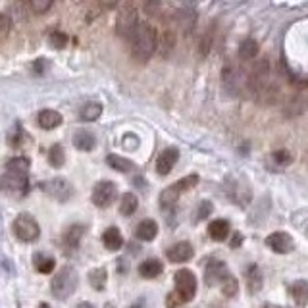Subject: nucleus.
Masks as SVG:
<instances>
[{
	"instance_id": "obj_1",
	"label": "nucleus",
	"mask_w": 308,
	"mask_h": 308,
	"mask_svg": "<svg viewBox=\"0 0 308 308\" xmlns=\"http://www.w3.org/2000/svg\"><path fill=\"white\" fill-rule=\"evenodd\" d=\"M29 168H31V162L25 156H14L6 162V172L2 175V183H4V189L16 195V197H22L29 191Z\"/></svg>"
},
{
	"instance_id": "obj_2",
	"label": "nucleus",
	"mask_w": 308,
	"mask_h": 308,
	"mask_svg": "<svg viewBox=\"0 0 308 308\" xmlns=\"http://www.w3.org/2000/svg\"><path fill=\"white\" fill-rule=\"evenodd\" d=\"M131 45V56L139 62H147L150 56L154 54V50L158 48V31L156 27H152L149 22H141L135 29L133 37L129 39Z\"/></svg>"
},
{
	"instance_id": "obj_3",
	"label": "nucleus",
	"mask_w": 308,
	"mask_h": 308,
	"mask_svg": "<svg viewBox=\"0 0 308 308\" xmlns=\"http://www.w3.org/2000/svg\"><path fill=\"white\" fill-rule=\"evenodd\" d=\"M79 285V276L71 266H64L52 279V295L58 300L70 299Z\"/></svg>"
},
{
	"instance_id": "obj_4",
	"label": "nucleus",
	"mask_w": 308,
	"mask_h": 308,
	"mask_svg": "<svg viewBox=\"0 0 308 308\" xmlns=\"http://www.w3.org/2000/svg\"><path fill=\"white\" fill-rule=\"evenodd\" d=\"M139 24L141 22H139V10H137V6L131 4V2L124 4L118 14V19H116V31H118L119 37L129 40L133 37V33Z\"/></svg>"
},
{
	"instance_id": "obj_5",
	"label": "nucleus",
	"mask_w": 308,
	"mask_h": 308,
	"mask_svg": "<svg viewBox=\"0 0 308 308\" xmlns=\"http://www.w3.org/2000/svg\"><path fill=\"white\" fill-rule=\"evenodd\" d=\"M270 79V64L268 60H258L249 71V79H247V89L253 95H264V91L268 89Z\"/></svg>"
},
{
	"instance_id": "obj_6",
	"label": "nucleus",
	"mask_w": 308,
	"mask_h": 308,
	"mask_svg": "<svg viewBox=\"0 0 308 308\" xmlns=\"http://www.w3.org/2000/svg\"><path fill=\"white\" fill-rule=\"evenodd\" d=\"M14 235L24 243H33L40 235V228L31 214H19L14 220Z\"/></svg>"
},
{
	"instance_id": "obj_7",
	"label": "nucleus",
	"mask_w": 308,
	"mask_h": 308,
	"mask_svg": "<svg viewBox=\"0 0 308 308\" xmlns=\"http://www.w3.org/2000/svg\"><path fill=\"white\" fill-rule=\"evenodd\" d=\"M175 293L183 299V302H191L197 295V277L191 270L183 268L175 272Z\"/></svg>"
},
{
	"instance_id": "obj_8",
	"label": "nucleus",
	"mask_w": 308,
	"mask_h": 308,
	"mask_svg": "<svg viewBox=\"0 0 308 308\" xmlns=\"http://www.w3.org/2000/svg\"><path fill=\"white\" fill-rule=\"evenodd\" d=\"M118 197V187L114 181H98L93 187V193H91V200L93 204L98 206V208H108V206L114 204V200Z\"/></svg>"
},
{
	"instance_id": "obj_9",
	"label": "nucleus",
	"mask_w": 308,
	"mask_h": 308,
	"mask_svg": "<svg viewBox=\"0 0 308 308\" xmlns=\"http://www.w3.org/2000/svg\"><path fill=\"white\" fill-rule=\"evenodd\" d=\"M40 189L47 193L48 197L56 198V200H60V202H68L71 197H73V187H71V183L68 179H64V177H52V179H48V181L40 183Z\"/></svg>"
},
{
	"instance_id": "obj_10",
	"label": "nucleus",
	"mask_w": 308,
	"mask_h": 308,
	"mask_svg": "<svg viewBox=\"0 0 308 308\" xmlns=\"http://www.w3.org/2000/svg\"><path fill=\"white\" fill-rule=\"evenodd\" d=\"M228 277H231V274H229V270L223 260H212L206 264L204 283L208 285V287H216V285L221 287V283H223Z\"/></svg>"
},
{
	"instance_id": "obj_11",
	"label": "nucleus",
	"mask_w": 308,
	"mask_h": 308,
	"mask_svg": "<svg viewBox=\"0 0 308 308\" xmlns=\"http://www.w3.org/2000/svg\"><path fill=\"white\" fill-rule=\"evenodd\" d=\"M266 247L272 253L287 254L295 249V241H293V237L287 231H276V233H272V235L266 237Z\"/></svg>"
},
{
	"instance_id": "obj_12",
	"label": "nucleus",
	"mask_w": 308,
	"mask_h": 308,
	"mask_svg": "<svg viewBox=\"0 0 308 308\" xmlns=\"http://www.w3.org/2000/svg\"><path fill=\"white\" fill-rule=\"evenodd\" d=\"M193 254H195V249H193V245H191L189 241H179V243L172 245L166 251L168 260L174 262V264H183V262H189L191 258H193Z\"/></svg>"
},
{
	"instance_id": "obj_13",
	"label": "nucleus",
	"mask_w": 308,
	"mask_h": 308,
	"mask_svg": "<svg viewBox=\"0 0 308 308\" xmlns=\"http://www.w3.org/2000/svg\"><path fill=\"white\" fill-rule=\"evenodd\" d=\"M177 158H179V150L175 149V147H170V149L162 150V154H160L158 160H156V172H158L160 175H168L174 170Z\"/></svg>"
},
{
	"instance_id": "obj_14",
	"label": "nucleus",
	"mask_w": 308,
	"mask_h": 308,
	"mask_svg": "<svg viewBox=\"0 0 308 308\" xmlns=\"http://www.w3.org/2000/svg\"><path fill=\"white\" fill-rule=\"evenodd\" d=\"M83 233H85V225H81V223L71 225V228L64 233L62 241H64V247H66V251H68V253H73V251H77V249H79V243H81Z\"/></svg>"
},
{
	"instance_id": "obj_15",
	"label": "nucleus",
	"mask_w": 308,
	"mask_h": 308,
	"mask_svg": "<svg viewBox=\"0 0 308 308\" xmlns=\"http://www.w3.org/2000/svg\"><path fill=\"white\" fill-rule=\"evenodd\" d=\"M289 297L295 300V304L299 308H304L308 304V281L297 279L289 285Z\"/></svg>"
},
{
	"instance_id": "obj_16",
	"label": "nucleus",
	"mask_w": 308,
	"mask_h": 308,
	"mask_svg": "<svg viewBox=\"0 0 308 308\" xmlns=\"http://www.w3.org/2000/svg\"><path fill=\"white\" fill-rule=\"evenodd\" d=\"M96 145V139L95 135L87 131V129H77L75 133H73V147L77 150H83V152H89V150H93Z\"/></svg>"
},
{
	"instance_id": "obj_17",
	"label": "nucleus",
	"mask_w": 308,
	"mask_h": 308,
	"mask_svg": "<svg viewBox=\"0 0 308 308\" xmlns=\"http://www.w3.org/2000/svg\"><path fill=\"white\" fill-rule=\"evenodd\" d=\"M247 276V287H249V291L256 295V293L262 289V285H264V276H262V270L256 266V264H251L245 272Z\"/></svg>"
},
{
	"instance_id": "obj_18",
	"label": "nucleus",
	"mask_w": 308,
	"mask_h": 308,
	"mask_svg": "<svg viewBox=\"0 0 308 308\" xmlns=\"http://www.w3.org/2000/svg\"><path fill=\"white\" fill-rule=\"evenodd\" d=\"M37 121H39V127L40 129H47V131H50V129H54V127H58L60 124H62V114L56 110H40L39 116H37Z\"/></svg>"
},
{
	"instance_id": "obj_19",
	"label": "nucleus",
	"mask_w": 308,
	"mask_h": 308,
	"mask_svg": "<svg viewBox=\"0 0 308 308\" xmlns=\"http://www.w3.org/2000/svg\"><path fill=\"white\" fill-rule=\"evenodd\" d=\"M162 272H164V264H162L158 258H147V260L141 262V266H139V274H141V277H145V279H154V277H158Z\"/></svg>"
},
{
	"instance_id": "obj_20",
	"label": "nucleus",
	"mask_w": 308,
	"mask_h": 308,
	"mask_svg": "<svg viewBox=\"0 0 308 308\" xmlns=\"http://www.w3.org/2000/svg\"><path fill=\"white\" fill-rule=\"evenodd\" d=\"M102 243L108 251L116 253V251H119V249L124 247V235L119 233L118 228H114V225H112V228H108L102 233Z\"/></svg>"
},
{
	"instance_id": "obj_21",
	"label": "nucleus",
	"mask_w": 308,
	"mask_h": 308,
	"mask_svg": "<svg viewBox=\"0 0 308 308\" xmlns=\"http://www.w3.org/2000/svg\"><path fill=\"white\" fill-rule=\"evenodd\" d=\"M174 22H177V25L183 29V33L189 35L191 29L197 24V14H195L193 10H175Z\"/></svg>"
},
{
	"instance_id": "obj_22",
	"label": "nucleus",
	"mask_w": 308,
	"mask_h": 308,
	"mask_svg": "<svg viewBox=\"0 0 308 308\" xmlns=\"http://www.w3.org/2000/svg\"><path fill=\"white\" fill-rule=\"evenodd\" d=\"M156 235H158V223L154 220H142L135 229V237L141 241H152Z\"/></svg>"
},
{
	"instance_id": "obj_23",
	"label": "nucleus",
	"mask_w": 308,
	"mask_h": 308,
	"mask_svg": "<svg viewBox=\"0 0 308 308\" xmlns=\"http://www.w3.org/2000/svg\"><path fill=\"white\" fill-rule=\"evenodd\" d=\"M106 164L116 170V172H121V174H127V172H133L135 164L129 158L121 156V154H108L106 156Z\"/></svg>"
},
{
	"instance_id": "obj_24",
	"label": "nucleus",
	"mask_w": 308,
	"mask_h": 308,
	"mask_svg": "<svg viewBox=\"0 0 308 308\" xmlns=\"http://www.w3.org/2000/svg\"><path fill=\"white\" fill-rule=\"evenodd\" d=\"M229 233H231V225H229V221L225 220H214L212 223L208 225V235H210L214 241H225Z\"/></svg>"
},
{
	"instance_id": "obj_25",
	"label": "nucleus",
	"mask_w": 308,
	"mask_h": 308,
	"mask_svg": "<svg viewBox=\"0 0 308 308\" xmlns=\"http://www.w3.org/2000/svg\"><path fill=\"white\" fill-rule=\"evenodd\" d=\"M260 52V47H258V43L254 39H245L241 43V47H239V58L243 60V62H251L254 60L256 56Z\"/></svg>"
},
{
	"instance_id": "obj_26",
	"label": "nucleus",
	"mask_w": 308,
	"mask_h": 308,
	"mask_svg": "<svg viewBox=\"0 0 308 308\" xmlns=\"http://www.w3.org/2000/svg\"><path fill=\"white\" fill-rule=\"evenodd\" d=\"M106 281H108V272L104 268H95L89 272V283L93 285L95 291H104Z\"/></svg>"
},
{
	"instance_id": "obj_27",
	"label": "nucleus",
	"mask_w": 308,
	"mask_h": 308,
	"mask_svg": "<svg viewBox=\"0 0 308 308\" xmlns=\"http://www.w3.org/2000/svg\"><path fill=\"white\" fill-rule=\"evenodd\" d=\"M137 206H139L137 197H135L133 193H126V195L121 197V202H119V212H121V216L129 218V216H133L135 214Z\"/></svg>"
},
{
	"instance_id": "obj_28",
	"label": "nucleus",
	"mask_w": 308,
	"mask_h": 308,
	"mask_svg": "<svg viewBox=\"0 0 308 308\" xmlns=\"http://www.w3.org/2000/svg\"><path fill=\"white\" fill-rule=\"evenodd\" d=\"M102 116V104L100 102H87L81 108V119L85 121H95Z\"/></svg>"
},
{
	"instance_id": "obj_29",
	"label": "nucleus",
	"mask_w": 308,
	"mask_h": 308,
	"mask_svg": "<svg viewBox=\"0 0 308 308\" xmlns=\"http://www.w3.org/2000/svg\"><path fill=\"white\" fill-rule=\"evenodd\" d=\"M48 162L52 168H62L66 162V150L62 145H52L48 149Z\"/></svg>"
},
{
	"instance_id": "obj_30",
	"label": "nucleus",
	"mask_w": 308,
	"mask_h": 308,
	"mask_svg": "<svg viewBox=\"0 0 308 308\" xmlns=\"http://www.w3.org/2000/svg\"><path fill=\"white\" fill-rule=\"evenodd\" d=\"M56 266V260L52 256H47V254H35V268L40 274H50Z\"/></svg>"
},
{
	"instance_id": "obj_31",
	"label": "nucleus",
	"mask_w": 308,
	"mask_h": 308,
	"mask_svg": "<svg viewBox=\"0 0 308 308\" xmlns=\"http://www.w3.org/2000/svg\"><path fill=\"white\" fill-rule=\"evenodd\" d=\"M212 45H214V24H210L206 27V31H204V35H202L200 43H198V54L204 58V56L210 52Z\"/></svg>"
},
{
	"instance_id": "obj_32",
	"label": "nucleus",
	"mask_w": 308,
	"mask_h": 308,
	"mask_svg": "<svg viewBox=\"0 0 308 308\" xmlns=\"http://www.w3.org/2000/svg\"><path fill=\"white\" fill-rule=\"evenodd\" d=\"M160 52H162V56L166 58L172 50H174L175 47V31L174 29H166L164 31V35H162V39H160Z\"/></svg>"
},
{
	"instance_id": "obj_33",
	"label": "nucleus",
	"mask_w": 308,
	"mask_h": 308,
	"mask_svg": "<svg viewBox=\"0 0 308 308\" xmlns=\"http://www.w3.org/2000/svg\"><path fill=\"white\" fill-rule=\"evenodd\" d=\"M198 183V175L197 174H193V175H187V177H183V179H179V181H175L172 187H174L179 195H181L183 191H189V189H193L195 185Z\"/></svg>"
},
{
	"instance_id": "obj_34",
	"label": "nucleus",
	"mask_w": 308,
	"mask_h": 308,
	"mask_svg": "<svg viewBox=\"0 0 308 308\" xmlns=\"http://www.w3.org/2000/svg\"><path fill=\"white\" fill-rule=\"evenodd\" d=\"M221 293H223V297H225V299H233V297H237V293H239L237 279H235L233 276L228 277V279L221 283Z\"/></svg>"
},
{
	"instance_id": "obj_35",
	"label": "nucleus",
	"mask_w": 308,
	"mask_h": 308,
	"mask_svg": "<svg viewBox=\"0 0 308 308\" xmlns=\"http://www.w3.org/2000/svg\"><path fill=\"white\" fill-rule=\"evenodd\" d=\"M24 139H25L24 129H22L19 124H16V126L12 127V131H10V135H8V145L10 147H14V149H19L22 142H24Z\"/></svg>"
},
{
	"instance_id": "obj_36",
	"label": "nucleus",
	"mask_w": 308,
	"mask_h": 308,
	"mask_svg": "<svg viewBox=\"0 0 308 308\" xmlns=\"http://www.w3.org/2000/svg\"><path fill=\"white\" fill-rule=\"evenodd\" d=\"M48 40H50V47L64 48L66 45H68V35H66L64 31H58V29H54V31L48 33Z\"/></svg>"
},
{
	"instance_id": "obj_37",
	"label": "nucleus",
	"mask_w": 308,
	"mask_h": 308,
	"mask_svg": "<svg viewBox=\"0 0 308 308\" xmlns=\"http://www.w3.org/2000/svg\"><path fill=\"white\" fill-rule=\"evenodd\" d=\"M272 160L276 162V166H289L293 162V154L287 150H276L272 152Z\"/></svg>"
},
{
	"instance_id": "obj_38",
	"label": "nucleus",
	"mask_w": 308,
	"mask_h": 308,
	"mask_svg": "<svg viewBox=\"0 0 308 308\" xmlns=\"http://www.w3.org/2000/svg\"><path fill=\"white\" fill-rule=\"evenodd\" d=\"M10 25H12V22H10L8 14H6V12H4V14H0V40H2V43L8 39Z\"/></svg>"
},
{
	"instance_id": "obj_39",
	"label": "nucleus",
	"mask_w": 308,
	"mask_h": 308,
	"mask_svg": "<svg viewBox=\"0 0 308 308\" xmlns=\"http://www.w3.org/2000/svg\"><path fill=\"white\" fill-rule=\"evenodd\" d=\"M212 210H214V206L210 200H200V206H198V210H197V221L206 220V218L212 214Z\"/></svg>"
},
{
	"instance_id": "obj_40",
	"label": "nucleus",
	"mask_w": 308,
	"mask_h": 308,
	"mask_svg": "<svg viewBox=\"0 0 308 308\" xmlns=\"http://www.w3.org/2000/svg\"><path fill=\"white\" fill-rule=\"evenodd\" d=\"M29 6H31V12H35V14H45L52 6V2L50 0H31Z\"/></svg>"
},
{
	"instance_id": "obj_41",
	"label": "nucleus",
	"mask_w": 308,
	"mask_h": 308,
	"mask_svg": "<svg viewBox=\"0 0 308 308\" xmlns=\"http://www.w3.org/2000/svg\"><path fill=\"white\" fill-rule=\"evenodd\" d=\"M179 304H183V299H181V297H179V295H177L175 291H174V293H170V295L166 297V306H168V308H177Z\"/></svg>"
},
{
	"instance_id": "obj_42",
	"label": "nucleus",
	"mask_w": 308,
	"mask_h": 308,
	"mask_svg": "<svg viewBox=\"0 0 308 308\" xmlns=\"http://www.w3.org/2000/svg\"><path fill=\"white\" fill-rule=\"evenodd\" d=\"M75 308H95V306H93L91 302H87V300H83V302H79V304H77Z\"/></svg>"
},
{
	"instance_id": "obj_43",
	"label": "nucleus",
	"mask_w": 308,
	"mask_h": 308,
	"mask_svg": "<svg viewBox=\"0 0 308 308\" xmlns=\"http://www.w3.org/2000/svg\"><path fill=\"white\" fill-rule=\"evenodd\" d=\"M142 306H145V300H139V302H135V304H133V306H131V308H142Z\"/></svg>"
},
{
	"instance_id": "obj_44",
	"label": "nucleus",
	"mask_w": 308,
	"mask_h": 308,
	"mask_svg": "<svg viewBox=\"0 0 308 308\" xmlns=\"http://www.w3.org/2000/svg\"><path fill=\"white\" fill-rule=\"evenodd\" d=\"M262 308H281V306H277V304H272V302H266V304H262Z\"/></svg>"
},
{
	"instance_id": "obj_45",
	"label": "nucleus",
	"mask_w": 308,
	"mask_h": 308,
	"mask_svg": "<svg viewBox=\"0 0 308 308\" xmlns=\"http://www.w3.org/2000/svg\"><path fill=\"white\" fill-rule=\"evenodd\" d=\"M39 308H50V306H48V304H45V302H43V304H40Z\"/></svg>"
}]
</instances>
